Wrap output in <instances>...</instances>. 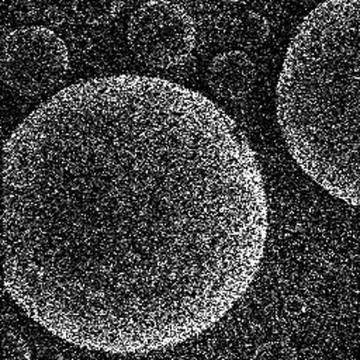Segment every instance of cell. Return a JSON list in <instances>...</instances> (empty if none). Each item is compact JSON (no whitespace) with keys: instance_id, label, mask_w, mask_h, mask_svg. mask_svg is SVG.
Here are the masks:
<instances>
[{"instance_id":"obj_1","label":"cell","mask_w":360,"mask_h":360,"mask_svg":"<svg viewBox=\"0 0 360 360\" xmlns=\"http://www.w3.org/2000/svg\"><path fill=\"white\" fill-rule=\"evenodd\" d=\"M267 233L248 136L176 82H76L4 143V288L77 347L146 353L200 336L253 283Z\"/></svg>"},{"instance_id":"obj_2","label":"cell","mask_w":360,"mask_h":360,"mask_svg":"<svg viewBox=\"0 0 360 360\" xmlns=\"http://www.w3.org/2000/svg\"><path fill=\"white\" fill-rule=\"evenodd\" d=\"M276 115L298 167L360 208V0H325L302 18L283 59Z\"/></svg>"},{"instance_id":"obj_3","label":"cell","mask_w":360,"mask_h":360,"mask_svg":"<svg viewBox=\"0 0 360 360\" xmlns=\"http://www.w3.org/2000/svg\"><path fill=\"white\" fill-rule=\"evenodd\" d=\"M65 41L42 25L21 27L3 39L1 77L4 84L24 97H37L55 89L69 70Z\"/></svg>"},{"instance_id":"obj_4","label":"cell","mask_w":360,"mask_h":360,"mask_svg":"<svg viewBox=\"0 0 360 360\" xmlns=\"http://www.w3.org/2000/svg\"><path fill=\"white\" fill-rule=\"evenodd\" d=\"M195 24L177 3L148 0L129 17L127 41L134 56L146 66L170 69L183 65L195 46Z\"/></svg>"},{"instance_id":"obj_5","label":"cell","mask_w":360,"mask_h":360,"mask_svg":"<svg viewBox=\"0 0 360 360\" xmlns=\"http://www.w3.org/2000/svg\"><path fill=\"white\" fill-rule=\"evenodd\" d=\"M256 66L246 52L229 49L217 53L207 68V84L224 101H239L255 87Z\"/></svg>"},{"instance_id":"obj_6","label":"cell","mask_w":360,"mask_h":360,"mask_svg":"<svg viewBox=\"0 0 360 360\" xmlns=\"http://www.w3.org/2000/svg\"><path fill=\"white\" fill-rule=\"evenodd\" d=\"M270 35L269 21L259 13L248 10L239 14L231 27L232 41L248 49H255L262 46Z\"/></svg>"},{"instance_id":"obj_7","label":"cell","mask_w":360,"mask_h":360,"mask_svg":"<svg viewBox=\"0 0 360 360\" xmlns=\"http://www.w3.org/2000/svg\"><path fill=\"white\" fill-rule=\"evenodd\" d=\"M124 0H72L75 14L89 25H104L121 13Z\"/></svg>"},{"instance_id":"obj_8","label":"cell","mask_w":360,"mask_h":360,"mask_svg":"<svg viewBox=\"0 0 360 360\" xmlns=\"http://www.w3.org/2000/svg\"><path fill=\"white\" fill-rule=\"evenodd\" d=\"M3 360H24L31 357V349L27 342L13 329H3Z\"/></svg>"},{"instance_id":"obj_9","label":"cell","mask_w":360,"mask_h":360,"mask_svg":"<svg viewBox=\"0 0 360 360\" xmlns=\"http://www.w3.org/2000/svg\"><path fill=\"white\" fill-rule=\"evenodd\" d=\"M222 1H226V3H243L246 0H222Z\"/></svg>"}]
</instances>
